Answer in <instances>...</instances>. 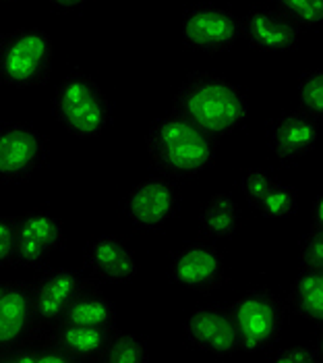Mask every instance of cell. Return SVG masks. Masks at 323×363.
I'll use <instances>...</instances> for the list:
<instances>
[{"mask_svg":"<svg viewBox=\"0 0 323 363\" xmlns=\"http://www.w3.org/2000/svg\"><path fill=\"white\" fill-rule=\"evenodd\" d=\"M322 121L302 111L282 112L269 125L268 140L282 162H295L311 154L319 141Z\"/></svg>","mask_w":323,"mask_h":363,"instance_id":"cell-16","label":"cell"},{"mask_svg":"<svg viewBox=\"0 0 323 363\" xmlns=\"http://www.w3.org/2000/svg\"><path fill=\"white\" fill-rule=\"evenodd\" d=\"M228 311L244 353H261L271 349L288 324V306L269 289L244 293Z\"/></svg>","mask_w":323,"mask_h":363,"instance_id":"cell-5","label":"cell"},{"mask_svg":"<svg viewBox=\"0 0 323 363\" xmlns=\"http://www.w3.org/2000/svg\"><path fill=\"white\" fill-rule=\"evenodd\" d=\"M288 309L309 322L323 318V270H305L293 280L288 291Z\"/></svg>","mask_w":323,"mask_h":363,"instance_id":"cell-20","label":"cell"},{"mask_svg":"<svg viewBox=\"0 0 323 363\" xmlns=\"http://www.w3.org/2000/svg\"><path fill=\"white\" fill-rule=\"evenodd\" d=\"M6 2H13V0H0V4H6Z\"/></svg>","mask_w":323,"mask_h":363,"instance_id":"cell-31","label":"cell"},{"mask_svg":"<svg viewBox=\"0 0 323 363\" xmlns=\"http://www.w3.org/2000/svg\"><path fill=\"white\" fill-rule=\"evenodd\" d=\"M42 335L31 301V289L23 280L0 279V355Z\"/></svg>","mask_w":323,"mask_h":363,"instance_id":"cell-12","label":"cell"},{"mask_svg":"<svg viewBox=\"0 0 323 363\" xmlns=\"http://www.w3.org/2000/svg\"><path fill=\"white\" fill-rule=\"evenodd\" d=\"M181 203V194L172 177L152 174L131 187L125 197V216L141 230H160L170 223Z\"/></svg>","mask_w":323,"mask_h":363,"instance_id":"cell-8","label":"cell"},{"mask_svg":"<svg viewBox=\"0 0 323 363\" xmlns=\"http://www.w3.org/2000/svg\"><path fill=\"white\" fill-rule=\"evenodd\" d=\"M17 252L15 266L40 270L64 243V226L46 210H29L21 214L15 224Z\"/></svg>","mask_w":323,"mask_h":363,"instance_id":"cell-10","label":"cell"},{"mask_svg":"<svg viewBox=\"0 0 323 363\" xmlns=\"http://www.w3.org/2000/svg\"><path fill=\"white\" fill-rule=\"evenodd\" d=\"M48 2L58 11H77L81 6H85L89 0H48Z\"/></svg>","mask_w":323,"mask_h":363,"instance_id":"cell-30","label":"cell"},{"mask_svg":"<svg viewBox=\"0 0 323 363\" xmlns=\"http://www.w3.org/2000/svg\"><path fill=\"white\" fill-rule=\"evenodd\" d=\"M48 160V140L26 123L0 127V181L23 183Z\"/></svg>","mask_w":323,"mask_h":363,"instance_id":"cell-9","label":"cell"},{"mask_svg":"<svg viewBox=\"0 0 323 363\" xmlns=\"http://www.w3.org/2000/svg\"><path fill=\"white\" fill-rule=\"evenodd\" d=\"M271 363H322V349L319 347H305L295 345L288 349H280L268 357Z\"/></svg>","mask_w":323,"mask_h":363,"instance_id":"cell-28","label":"cell"},{"mask_svg":"<svg viewBox=\"0 0 323 363\" xmlns=\"http://www.w3.org/2000/svg\"><path fill=\"white\" fill-rule=\"evenodd\" d=\"M253 208L264 216V218H290L298 208V194L293 185L282 183L278 177L261 194V197L253 203Z\"/></svg>","mask_w":323,"mask_h":363,"instance_id":"cell-21","label":"cell"},{"mask_svg":"<svg viewBox=\"0 0 323 363\" xmlns=\"http://www.w3.org/2000/svg\"><path fill=\"white\" fill-rule=\"evenodd\" d=\"M100 362L147 363L149 362V351H147V347H145V342L141 338H137L135 335L114 330V335L110 336Z\"/></svg>","mask_w":323,"mask_h":363,"instance_id":"cell-22","label":"cell"},{"mask_svg":"<svg viewBox=\"0 0 323 363\" xmlns=\"http://www.w3.org/2000/svg\"><path fill=\"white\" fill-rule=\"evenodd\" d=\"M145 147L162 174L178 179L197 177L215 160V140L174 112L149 125Z\"/></svg>","mask_w":323,"mask_h":363,"instance_id":"cell-2","label":"cell"},{"mask_svg":"<svg viewBox=\"0 0 323 363\" xmlns=\"http://www.w3.org/2000/svg\"><path fill=\"white\" fill-rule=\"evenodd\" d=\"M300 268L323 270V228H309L300 241Z\"/></svg>","mask_w":323,"mask_h":363,"instance_id":"cell-25","label":"cell"},{"mask_svg":"<svg viewBox=\"0 0 323 363\" xmlns=\"http://www.w3.org/2000/svg\"><path fill=\"white\" fill-rule=\"evenodd\" d=\"M114 330L116 328H94L60 322L46 333H50L60 342V347L71 355L73 362H100Z\"/></svg>","mask_w":323,"mask_h":363,"instance_id":"cell-17","label":"cell"},{"mask_svg":"<svg viewBox=\"0 0 323 363\" xmlns=\"http://www.w3.org/2000/svg\"><path fill=\"white\" fill-rule=\"evenodd\" d=\"M98 282L71 268H46L29 284L33 313L42 333L58 326L69 306Z\"/></svg>","mask_w":323,"mask_h":363,"instance_id":"cell-7","label":"cell"},{"mask_svg":"<svg viewBox=\"0 0 323 363\" xmlns=\"http://www.w3.org/2000/svg\"><path fill=\"white\" fill-rule=\"evenodd\" d=\"M83 270L94 282L127 284L137 277L139 266L133 250L123 239L104 235L85 247Z\"/></svg>","mask_w":323,"mask_h":363,"instance_id":"cell-14","label":"cell"},{"mask_svg":"<svg viewBox=\"0 0 323 363\" xmlns=\"http://www.w3.org/2000/svg\"><path fill=\"white\" fill-rule=\"evenodd\" d=\"M185 340L193 351L210 355H234L241 351L239 335L228 308L203 306L191 311L185 322Z\"/></svg>","mask_w":323,"mask_h":363,"instance_id":"cell-13","label":"cell"},{"mask_svg":"<svg viewBox=\"0 0 323 363\" xmlns=\"http://www.w3.org/2000/svg\"><path fill=\"white\" fill-rule=\"evenodd\" d=\"M273 9L300 29L317 28L323 21V0H273Z\"/></svg>","mask_w":323,"mask_h":363,"instance_id":"cell-23","label":"cell"},{"mask_svg":"<svg viewBox=\"0 0 323 363\" xmlns=\"http://www.w3.org/2000/svg\"><path fill=\"white\" fill-rule=\"evenodd\" d=\"M62 322L79 324V326H94V328H116V308L104 297L96 286L83 291L79 297L69 306Z\"/></svg>","mask_w":323,"mask_h":363,"instance_id":"cell-19","label":"cell"},{"mask_svg":"<svg viewBox=\"0 0 323 363\" xmlns=\"http://www.w3.org/2000/svg\"><path fill=\"white\" fill-rule=\"evenodd\" d=\"M242 224L241 206L230 194H214L199 214V230L210 239H232Z\"/></svg>","mask_w":323,"mask_h":363,"instance_id":"cell-18","label":"cell"},{"mask_svg":"<svg viewBox=\"0 0 323 363\" xmlns=\"http://www.w3.org/2000/svg\"><path fill=\"white\" fill-rule=\"evenodd\" d=\"M170 279L195 293H214L228 279L226 257L210 243H187L170 259Z\"/></svg>","mask_w":323,"mask_h":363,"instance_id":"cell-11","label":"cell"},{"mask_svg":"<svg viewBox=\"0 0 323 363\" xmlns=\"http://www.w3.org/2000/svg\"><path fill=\"white\" fill-rule=\"evenodd\" d=\"M52 112L56 121L79 140H96L112 123V108L100 84L83 73H69L54 91Z\"/></svg>","mask_w":323,"mask_h":363,"instance_id":"cell-3","label":"cell"},{"mask_svg":"<svg viewBox=\"0 0 323 363\" xmlns=\"http://www.w3.org/2000/svg\"><path fill=\"white\" fill-rule=\"evenodd\" d=\"M273 181H276V174H273V172H269V170H266V168H249V170L242 174V179H241L242 196H244V199L251 203V208H253V203L261 197V194L268 189Z\"/></svg>","mask_w":323,"mask_h":363,"instance_id":"cell-26","label":"cell"},{"mask_svg":"<svg viewBox=\"0 0 323 363\" xmlns=\"http://www.w3.org/2000/svg\"><path fill=\"white\" fill-rule=\"evenodd\" d=\"M183 44L203 55L228 52L241 38L239 17L220 4L197 2L183 11L181 19Z\"/></svg>","mask_w":323,"mask_h":363,"instance_id":"cell-6","label":"cell"},{"mask_svg":"<svg viewBox=\"0 0 323 363\" xmlns=\"http://www.w3.org/2000/svg\"><path fill=\"white\" fill-rule=\"evenodd\" d=\"M239 23L241 38L259 52H290L302 35V29L276 9H253Z\"/></svg>","mask_w":323,"mask_h":363,"instance_id":"cell-15","label":"cell"},{"mask_svg":"<svg viewBox=\"0 0 323 363\" xmlns=\"http://www.w3.org/2000/svg\"><path fill=\"white\" fill-rule=\"evenodd\" d=\"M311 226L313 228H323V197L317 196L311 206Z\"/></svg>","mask_w":323,"mask_h":363,"instance_id":"cell-29","label":"cell"},{"mask_svg":"<svg viewBox=\"0 0 323 363\" xmlns=\"http://www.w3.org/2000/svg\"><path fill=\"white\" fill-rule=\"evenodd\" d=\"M17 218L0 212V270L15 266V252H17Z\"/></svg>","mask_w":323,"mask_h":363,"instance_id":"cell-27","label":"cell"},{"mask_svg":"<svg viewBox=\"0 0 323 363\" xmlns=\"http://www.w3.org/2000/svg\"><path fill=\"white\" fill-rule=\"evenodd\" d=\"M298 102L300 111L309 116L323 118V73L322 69H311L298 79Z\"/></svg>","mask_w":323,"mask_h":363,"instance_id":"cell-24","label":"cell"},{"mask_svg":"<svg viewBox=\"0 0 323 363\" xmlns=\"http://www.w3.org/2000/svg\"><path fill=\"white\" fill-rule=\"evenodd\" d=\"M52 38L38 28H19L0 35V82L15 89L42 85L52 71Z\"/></svg>","mask_w":323,"mask_h":363,"instance_id":"cell-4","label":"cell"},{"mask_svg":"<svg viewBox=\"0 0 323 363\" xmlns=\"http://www.w3.org/2000/svg\"><path fill=\"white\" fill-rule=\"evenodd\" d=\"M172 112L217 141L241 129L249 104L237 84L212 73H193L176 89Z\"/></svg>","mask_w":323,"mask_h":363,"instance_id":"cell-1","label":"cell"}]
</instances>
